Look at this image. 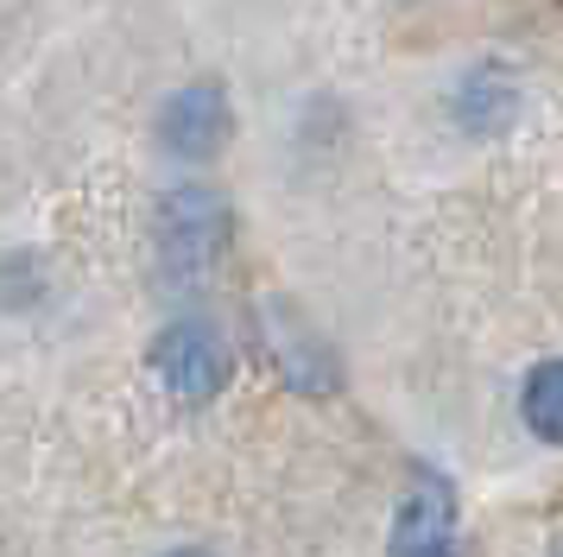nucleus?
<instances>
[{
    "label": "nucleus",
    "mask_w": 563,
    "mask_h": 557,
    "mask_svg": "<svg viewBox=\"0 0 563 557\" xmlns=\"http://www.w3.org/2000/svg\"><path fill=\"white\" fill-rule=\"evenodd\" d=\"M222 248H229V203L216 190L184 184L158 203V266L172 285H203Z\"/></svg>",
    "instance_id": "obj_1"
},
{
    "label": "nucleus",
    "mask_w": 563,
    "mask_h": 557,
    "mask_svg": "<svg viewBox=\"0 0 563 557\" xmlns=\"http://www.w3.org/2000/svg\"><path fill=\"white\" fill-rule=\"evenodd\" d=\"M153 368H158V380L190 405L216 400V393L229 386V349H222V336H216L203 317H184V324L158 329Z\"/></svg>",
    "instance_id": "obj_2"
},
{
    "label": "nucleus",
    "mask_w": 563,
    "mask_h": 557,
    "mask_svg": "<svg viewBox=\"0 0 563 557\" xmlns=\"http://www.w3.org/2000/svg\"><path fill=\"white\" fill-rule=\"evenodd\" d=\"M229 133H234V108L222 96V83H184L178 96L158 108V140L178 159H216L229 146Z\"/></svg>",
    "instance_id": "obj_3"
},
{
    "label": "nucleus",
    "mask_w": 563,
    "mask_h": 557,
    "mask_svg": "<svg viewBox=\"0 0 563 557\" xmlns=\"http://www.w3.org/2000/svg\"><path fill=\"white\" fill-rule=\"evenodd\" d=\"M393 557H456V488L418 469L393 513Z\"/></svg>",
    "instance_id": "obj_4"
},
{
    "label": "nucleus",
    "mask_w": 563,
    "mask_h": 557,
    "mask_svg": "<svg viewBox=\"0 0 563 557\" xmlns=\"http://www.w3.org/2000/svg\"><path fill=\"white\" fill-rule=\"evenodd\" d=\"M519 412H526L538 444H563V361H538L532 374H526Z\"/></svg>",
    "instance_id": "obj_5"
},
{
    "label": "nucleus",
    "mask_w": 563,
    "mask_h": 557,
    "mask_svg": "<svg viewBox=\"0 0 563 557\" xmlns=\"http://www.w3.org/2000/svg\"><path fill=\"white\" fill-rule=\"evenodd\" d=\"M172 557H209V551H172Z\"/></svg>",
    "instance_id": "obj_6"
}]
</instances>
